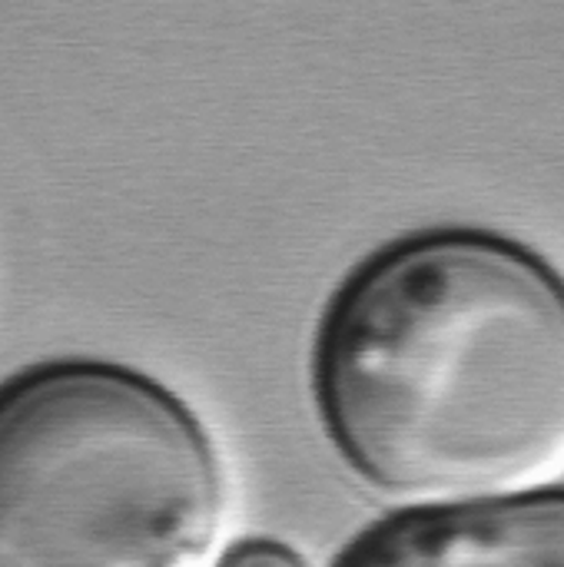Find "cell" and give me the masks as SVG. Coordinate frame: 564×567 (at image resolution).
Returning a JSON list of instances; mask_svg holds the SVG:
<instances>
[{
	"mask_svg": "<svg viewBox=\"0 0 564 567\" xmlns=\"http://www.w3.org/2000/svg\"><path fill=\"white\" fill-rule=\"evenodd\" d=\"M316 402L346 465L416 508L564 472V276L495 233L409 236L339 289Z\"/></svg>",
	"mask_w": 564,
	"mask_h": 567,
	"instance_id": "cell-1",
	"label": "cell"
},
{
	"mask_svg": "<svg viewBox=\"0 0 564 567\" xmlns=\"http://www.w3.org/2000/svg\"><path fill=\"white\" fill-rule=\"evenodd\" d=\"M229 478L150 375L50 362L0 385V567H216Z\"/></svg>",
	"mask_w": 564,
	"mask_h": 567,
	"instance_id": "cell-2",
	"label": "cell"
},
{
	"mask_svg": "<svg viewBox=\"0 0 564 567\" xmlns=\"http://www.w3.org/2000/svg\"><path fill=\"white\" fill-rule=\"evenodd\" d=\"M336 567H564V492L402 512Z\"/></svg>",
	"mask_w": 564,
	"mask_h": 567,
	"instance_id": "cell-3",
	"label": "cell"
},
{
	"mask_svg": "<svg viewBox=\"0 0 564 567\" xmlns=\"http://www.w3.org/2000/svg\"><path fill=\"white\" fill-rule=\"evenodd\" d=\"M216 567H309L299 551L279 542H246L226 551Z\"/></svg>",
	"mask_w": 564,
	"mask_h": 567,
	"instance_id": "cell-4",
	"label": "cell"
}]
</instances>
